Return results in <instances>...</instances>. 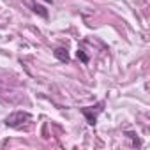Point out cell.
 I'll use <instances>...</instances> for the list:
<instances>
[{
	"label": "cell",
	"mask_w": 150,
	"mask_h": 150,
	"mask_svg": "<svg viewBox=\"0 0 150 150\" xmlns=\"http://www.w3.org/2000/svg\"><path fill=\"white\" fill-rule=\"evenodd\" d=\"M103 106H104V103H99V104L88 106V108H81V113H83V117L87 118V122L90 125H96L97 124V115L103 111Z\"/></svg>",
	"instance_id": "2"
},
{
	"label": "cell",
	"mask_w": 150,
	"mask_h": 150,
	"mask_svg": "<svg viewBox=\"0 0 150 150\" xmlns=\"http://www.w3.org/2000/svg\"><path fill=\"white\" fill-rule=\"evenodd\" d=\"M27 4H28V6L32 7V11H34V13H37V14H41L42 18H46V16H48V13L44 11V7H42V6H37V4H32V0H27Z\"/></svg>",
	"instance_id": "4"
},
{
	"label": "cell",
	"mask_w": 150,
	"mask_h": 150,
	"mask_svg": "<svg viewBox=\"0 0 150 150\" xmlns=\"http://www.w3.org/2000/svg\"><path fill=\"white\" fill-rule=\"evenodd\" d=\"M78 57H80V58H81V60H83V62H85V64H87V62H88V57H87V55H85V53H83V50H78Z\"/></svg>",
	"instance_id": "5"
},
{
	"label": "cell",
	"mask_w": 150,
	"mask_h": 150,
	"mask_svg": "<svg viewBox=\"0 0 150 150\" xmlns=\"http://www.w3.org/2000/svg\"><path fill=\"white\" fill-rule=\"evenodd\" d=\"M55 57H57L60 62H69V53H67V50L62 48V46H58V48L55 50Z\"/></svg>",
	"instance_id": "3"
},
{
	"label": "cell",
	"mask_w": 150,
	"mask_h": 150,
	"mask_svg": "<svg viewBox=\"0 0 150 150\" xmlns=\"http://www.w3.org/2000/svg\"><path fill=\"white\" fill-rule=\"evenodd\" d=\"M32 120V115L27 111H14L6 118V125L7 127H14V129H21L25 124H28Z\"/></svg>",
	"instance_id": "1"
},
{
	"label": "cell",
	"mask_w": 150,
	"mask_h": 150,
	"mask_svg": "<svg viewBox=\"0 0 150 150\" xmlns=\"http://www.w3.org/2000/svg\"><path fill=\"white\" fill-rule=\"evenodd\" d=\"M44 2H53V0H44Z\"/></svg>",
	"instance_id": "6"
}]
</instances>
